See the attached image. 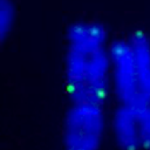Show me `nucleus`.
Masks as SVG:
<instances>
[{"mask_svg": "<svg viewBox=\"0 0 150 150\" xmlns=\"http://www.w3.org/2000/svg\"><path fill=\"white\" fill-rule=\"evenodd\" d=\"M109 56L118 103H150V36L135 29L110 41Z\"/></svg>", "mask_w": 150, "mask_h": 150, "instance_id": "nucleus-2", "label": "nucleus"}, {"mask_svg": "<svg viewBox=\"0 0 150 150\" xmlns=\"http://www.w3.org/2000/svg\"><path fill=\"white\" fill-rule=\"evenodd\" d=\"M16 21V7L13 0H0V35L5 41L12 33Z\"/></svg>", "mask_w": 150, "mask_h": 150, "instance_id": "nucleus-5", "label": "nucleus"}, {"mask_svg": "<svg viewBox=\"0 0 150 150\" xmlns=\"http://www.w3.org/2000/svg\"><path fill=\"white\" fill-rule=\"evenodd\" d=\"M103 105L71 103L63 121L66 150H98L105 134Z\"/></svg>", "mask_w": 150, "mask_h": 150, "instance_id": "nucleus-3", "label": "nucleus"}, {"mask_svg": "<svg viewBox=\"0 0 150 150\" xmlns=\"http://www.w3.org/2000/svg\"><path fill=\"white\" fill-rule=\"evenodd\" d=\"M109 35L94 20L76 21L66 33L63 83L71 103L103 105L111 87Z\"/></svg>", "mask_w": 150, "mask_h": 150, "instance_id": "nucleus-1", "label": "nucleus"}, {"mask_svg": "<svg viewBox=\"0 0 150 150\" xmlns=\"http://www.w3.org/2000/svg\"><path fill=\"white\" fill-rule=\"evenodd\" d=\"M111 128L122 150H150V103H120Z\"/></svg>", "mask_w": 150, "mask_h": 150, "instance_id": "nucleus-4", "label": "nucleus"}]
</instances>
